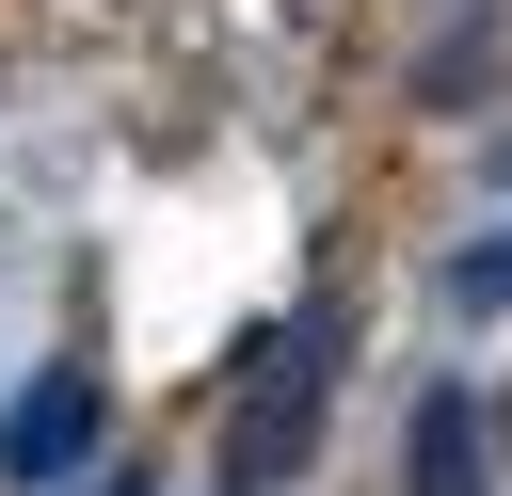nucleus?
I'll return each instance as SVG.
<instances>
[{
  "instance_id": "obj_1",
  "label": "nucleus",
  "mask_w": 512,
  "mask_h": 496,
  "mask_svg": "<svg viewBox=\"0 0 512 496\" xmlns=\"http://www.w3.org/2000/svg\"><path fill=\"white\" fill-rule=\"evenodd\" d=\"M336 352H352V304H336V288H320V304H288V336L256 352V400H240L224 496H256V480H288V464L320 448V384H336Z\"/></svg>"
},
{
  "instance_id": "obj_2",
  "label": "nucleus",
  "mask_w": 512,
  "mask_h": 496,
  "mask_svg": "<svg viewBox=\"0 0 512 496\" xmlns=\"http://www.w3.org/2000/svg\"><path fill=\"white\" fill-rule=\"evenodd\" d=\"M96 448H112V400H96V368H32V384L0 400V480H16V496H64Z\"/></svg>"
},
{
  "instance_id": "obj_3",
  "label": "nucleus",
  "mask_w": 512,
  "mask_h": 496,
  "mask_svg": "<svg viewBox=\"0 0 512 496\" xmlns=\"http://www.w3.org/2000/svg\"><path fill=\"white\" fill-rule=\"evenodd\" d=\"M400 480H416V496H496L480 384H416V416H400Z\"/></svg>"
},
{
  "instance_id": "obj_4",
  "label": "nucleus",
  "mask_w": 512,
  "mask_h": 496,
  "mask_svg": "<svg viewBox=\"0 0 512 496\" xmlns=\"http://www.w3.org/2000/svg\"><path fill=\"white\" fill-rule=\"evenodd\" d=\"M448 304H464V320H512V224H496V240H464V256H448Z\"/></svg>"
},
{
  "instance_id": "obj_5",
  "label": "nucleus",
  "mask_w": 512,
  "mask_h": 496,
  "mask_svg": "<svg viewBox=\"0 0 512 496\" xmlns=\"http://www.w3.org/2000/svg\"><path fill=\"white\" fill-rule=\"evenodd\" d=\"M80 496H144V480H80Z\"/></svg>"
},
{
  "instance_id": "obj_6",
  "label": "nucleus",
  "mask_w": 512,
  "mask_h": 496,
  "mask_svg": "<svg viewBox=\"0 0 512 496\" xmlns=\"http://www.w3.org/2000/svg\"><path fill=\"white\" fill-rule=\"evenodd\" d=\"M496 192H512V144H496Z\"/></svg>"
}]
</instances>
